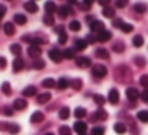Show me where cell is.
<instances>
[{
  "label": "cell",
  "mask_w": 148,
  "mask_h": 135,
  "mask_svg": "<svg viewBox=\"0 0 148 135\" xmlns=\"http://www.w3.org/2000/svg\"><path fill=\"white\" fill-rule=\"evenodd\" d=\"M24 67H26V62H24V59L16 57V59L13 61V70H14V72H21Z\"/></svg>",
  "instance_id": "14"
},
{
  "label": "cell",
  "mask_w": 148,
  "mask_h": 135,
  "mask_svg": "<svg viewBox=\"0 0 148 135\" xmlns=\"http://www.w3.org/2000/svg\"><path fill=\"white\" fill-rule=\"evenodd\" d=\"M86 116V110L81 108V106H78L77 110H75V118L78 119V121H81V118H84Z\"/></svg>",
  "instance_id": "30"
},
{
  "label": "cell",
  "mask_w": 148,
  "mask_h": 135,
  "mask_svg": "<svg viewBox=\"0 0 148 135\" xmlns=\"http://www.w3.org/2000/svg\"><path fill=\"white\" fill-rule=\"evenodd\" d=\"M49 100H51V94H49V92L38 94V97H37V103H40V105H43V103H48Z\"/></svg>",
  "instance_id": "16"
},
{
  "label": "cell",
  "mask_w": 148,
  "mask_h": 135,
  "mask_svg": "<svg viewBox=\"0 0 148 135\" xmlns=\"http://www.w3.org/2000/svg\"><path fill=\"white\" fill-rule=\"evenodd\" d=\"M105 134V129L100 127V125H96V127L91 130V135H103Z\"/></svg>",
  "instance_id": "45"
},
{
  "label": "cell",
  "mask_w": 148,
  "mask_h": 135,
  "mask_svg": "<svg viewBox=\"0 0 148 135\" xmlns=\"http://www.w3.org/2000/svg\"><path fill=\"white\" fill-rule=\"evenodd\" d=\"M123 22H124V21H123V19H119V18H115V19H113V26H115V27H118V29L121 27V24H123Z\"/></svg>",
  "instance_id": "51"
},
{
  "label": "cell",
  "mask_w": 148,
  "mask_h": 135,
  "mask_svg": "<svg viewBox=\"0 0 148 135\" xmlns=\"http://www.w3.org/2000/svg\"><path fill=\"white\" fill-rule=\"evenodd\" d=\"M69 86H70V81H69L67 78H59L58 83H56V87H58V89H61V91L67 89Z\"/></svg>",
  "instance_id": "17"
},
{
  "label": "cell",
  "mask_w": 148,
  "mask_h": 135,
  "mask_svg": "<svg viewBox=\"0 0 148 135\" xmlns=\"http://www.w3.org/2000/svg\"><path fill=\"white\" fill-rule=\"evenodd\" d=\"M72 13V8L69 5H62V7H58V14L61 18H67L69 14Z\"/></svg>",
  "instance_id": "15"
},
{
  "label": "cell",
  "mask_w": 148,
  "mask_h": 135,
  "mask_svg": "<svg viewBox=\"0 0 148 135\" xmlns=\"http://www.w3.org/2000/svg\"><path fill=\"white\" fill-rule=\"evenodd\" d=\"M43 119H45V115H43L42 111H35L32 116H30V122H34V124H37V122H42Z\"/></svg>",
  "instance_id": "19"
},
{
  "label": "cell",
  "mask_w": 148,
  "mask_h": 135,
  "mask_svg": "<svg viewBox=\"0 0 148 135\" xmlns=\"http://www.w3.org/2000/svg\"><path fill=\"white\" fill-rule=\"evenodd\" d=\"M13 21H14L16 24H19V26H24V24L27 22V18H26V14H21V13H18V14H14Z\"/></svg>",
  "instance_id": "21"
},
{
  "label": "cell",
  "mask_w": 148,
  "mask_h": 135,
  "mask_svg": "<svg viewBox=\"0 0 148 135\" xmlns=\"http://www.w3.org/2000/svg\"><path fill=\"white\" fill-rule=\"evenodd\" d=\"M102 14H103L105 18H115V8H110V7L103 8V10H102Z\"/></svg>",
  "instance_id": "32"
},
{
  "label": "cell",
  "mask_w": 148,
  "mask_h": 135,
  "mask_svg": "<svg viewBox=\"0 0 148 135\" xmlns=\"http://www.w3.org/2000/svg\"><path fill=\"white\" fill-rule=\"evenodd\" d=\"M67 40H69L67 33H62V35H59V45H65V43H67Z\"/></svg>",
  "instance_id": "49"
},
{
  "label": "cell",
  "mask_w": 148,
  "mask_h": 135,
  "mask_svg": "<svg viewBox=\"0 0 148 135\" xmlns=\"http://www.w3.org/2000/svg\"><path fill=\"white\" fill-rule=\"evenodd\" d=\"M5 67H7V59H5L3 56H0V70L5 68Z\"/></svg>",
  "instance_id": "55"
},
{
  "label": "cell",
  "mask_w": 148,
  "mask_h": 135,
  "mask_svg": "<svg viewBox=\"0 0 148 135\" xmlns=\"http://www.w3.org/2000/svg\"><path fill=\"white\" fill-rule=\"evenodd\" d=\"M2 92H3L5 95H11V92H13V91H11L10 83H7V81H5V83L2 84Z\"/></svg>",
  "instance_id": "37"
},
{
  "label": "cell",
  "mask_w": 148,
  "mask_h": 135,
  "mask_svg": "<svg viewBox=\"0 0 148 135\" xmlns=\"http://www.w3.org/2000/svg\"><path fill=\"white\" fill-rule=\"evenodd\" d=\"M89 27H91V32L92 33H99V32H102V30L105 29L102 21H97V19H94L92 22L89 24Z\"/></svg>",
  "instance_id": "6"
},
{
  "label": "cell",
  "mask_w": 148,
  "mask_h": 135,
  "mask_svg": "<svg viewBox=\"0 0 148 135\" xmlns=\"http://www.w3.org/2000/svg\"><path fill=\"white\" fill-rule=\"evenodd\" d=\"M73 129H75V132H77L78 135L86 134V130H88V124H86V122H83V121H77V122H75V125H73Z\"/></svg>",
  "instance_id": "9"
},
{
  "label": "cell",
  "mask_w": 148,
  "mask_h": 135,
  "mask_svg": "<svg viewBox=\"0 0 148 135\" xmlns=\"http://www.w3.org/2000/svg\"><path fill=\"white\" fill-rule=\"evenodd\" d=\"M119 29H121L124 33H131L132 30H134V26H131V24H127V22H123Z\"/></svg>",
  "instance_id": "41"
},
{
  "label": "cell",
  "mask_w": 148,
  "mask_h": 135,
  "mask_svg": "<svg viewBox=\"0 0 148 135\" xmlns=\"http://www.w3.org/2000/svg\"><path fill=\"white\" fill-rule=\"evenodd\" d=\"M8 122H0V130H8Z\"/></svg>",
  "instance_id": "58"
},
{
  "label": "cell",
  "mask_w": 148,
  "mask_h": 135,
  "mask_svg": "<svg viewBox=\"0 0 148 135\" xmlns=\"http://www.w3.org/2000/svg\"><path fill=\"white\" fill-rule=\"evenodd\" d=\"M32 67L35 68V70H42V68H45V62L42 61V59H35L32 64Z\"/></svg>",
  "instance_id": "38"
},
{
  "label": "cell",
  "mask_w": 148,
  "mask_h": 135,
  "mask_svg": "<svg viewBox=\"0 0 148 135\" xmlns=\"http://www.w3.org/2000/svg\"><path fill=\"white\" fill-rule=\"evenodd\" d=\"M107 118H108V113H107L103 108L96 110V113H94V116H92V119H96V121H105Z\"/></svg>",
  "instance_id": "11"
},
{
  "label": "cell",
  "mask_w": 148,
  "mask_h": 135,
  "mask_svg": "<svg viewBox=\"0 0 148 135\" xmlns=\"http://www.w3.org/2000/svg\"><path fill=\"white\" fill-rule=\"evenodd\" d=\"M8 132H10L11 135H16V134H19V132H21V127L18 124H13V122H11V124L8 125Z\"/></svg>",
  "instance_id": "33"
},
{
  "label": "cell",
  "mask_w": 148,
  "mask_h": 135,
  "mask_svg": "<svg viewBox=\"0 0 148 135\" xmlns=\"http://www.w3.org/2000/svg\"><path fill=\"white\" fill-rule=\"evenodd\" d=\"M91 73H92V76L94 78H103V76H107V67L105 65H102V64H96V65H92V68H91Z\"/></svg>",
  "instance_id": "2"
},
{
  "label": "cell",
  "mask_w": 148,
  "mask_h": 135,
  "mask_svg": "<svg viewBox=\"0 0 148 135\" xmlns=\"http://www.w3.org/2000/svg\"><path fill=\"white\" fill-rule=\"evenodd\" d=\"M96 56L100 57V59H110V52L107 51V49H103V48H97L96 49Z\"/></svg>",
  "instance_id": "24"
},
{
  "label": "cell",
  "mask_w": 148,
  "mask_h": 135,
  "mask_svg": "<svg viewBox=\"0 0 148 135\" xmlns=\"http://www.w3.org/2000/svg\"><path fill=\"white\" fill-rule=\"evenodd\" d=\"M134 64L137 65V67H145V64H147V59H143L142 56H137V57H134Z\"/></svg>",
  "instance_id": "40"
},
{
  "label": "cell",
  "mask_w": 148,
  "mask_h": 135,
  "mask_svg": "<svg viewBox=\"0 0 148 135\" xmlns=\"http://www.w3.org/2000/svg\"><path fill=\"white\" fill-rule=\"evenodd\" d=\"M49 59H51L53 62H56V64H59V62L64 59V56H62V51H59V49H51V51L48 52Z\"/></svg>",
  "instance_id": "4"
},
{
  "label": "cell",
  "mask_w": 148,
  "mask_h": 135,
  "mask_svg": "<svg viewBox=\"0 0 148 135\" xmlns=\"http://www.w3.org/2000/svg\"><path fill=\"white\" fill-rule=\"evenodd\" d=\"M3 115H5V116H11V115H13V110H11V106H5V108H3Z\"/></svg>",
  "instance_id": "53"
},
{
  "label": "cell",
  "mask_w": 148,
  "mask_h": 135,
  "mask_svg": "<svg viewBox=\"0 0 148 135\" xmlns=\"http://www.w3.org/2000/svg\"><path fill=\"white\" fill-rule=\"evenodd\" d=\"M24 8H26V11H29V13H37V10H38L35 2H26V3H24Z\"/></svg>",
  "instance_id": "20"
},
{
  "label": "cell",
  "mask_w": 148,
  "mask_h": 135,
  "mask_svg": "<svg viewBox=\"0 0 148 135\" xmlns=\"http://www.w3.org/2000/svg\"><path fill=\"white\" fill-rule=\"evenodd\" d=\"M62 56H64V59H75V49H64Z\"/></svg>",
  "instance_id": "34"
},
{
  "label": "cell",
  "mask_w": 148,
  "mask_h": 135,
  "mask_svg": "<svg viewBox=\"0 0 148 135\" xmlns=\"http://www.w3.org/2000/svg\"><path fill=\"white\" fill-rule=\"evenodd\" d=\"M37 95V87L35 86H27L23 89V97H35Z\"/></svg>",
  "instance_id": "12"
},
{
  "label": "cell",
  "mask_w": 148,
  "mask_h": 135,
  "mask_svg": "<svg viewBox=\"0 0 148 135\" xmlns=\"http://www.w3.org/2000/svg\"><path fill=\"white\" fill-rule=\"evenodd\" d=\"M86 48H88L86 40H77L75 42V51H84Z\"/></svg>",
  "instance_id": "23"
},
{
  "label": "cell",
  "mask_w": 148,
  "mask_h": 135,
  "mask_svg": "<svg viewBox=\"0 0 148 135\" xmlns=\"http://www.w3.org/2000/svg\"><path fill=\"white\" fill-rule=\"evenodd\" d=\"M75 62H77V65L80 68H86V67H91V59L86 57V56H80V57L75 59Z\"/></svg>",
  "instance_id": "7"
},
{
  "label": "cell",
  "mask_w": 148,
  "mask_h": 135,
  "mask_svg": "<svg viewBox=\"0 0 148 135\" xmlns=\"http://www.w3.org/2000/svg\"><path fill=\"white\" fill-rule=\"evenodd\" d=\"M45 10H46V14H53L54 11H58V7H56L54 2H46V3H45Z\"/></svg>",
  "instance_id": "22"
},
{
  "label": "cell",
  "mask_w": 148,
  "mask_h": 135,
  "mask_svg": "<svg viewBox=\"0 0 148 135\" xmlns=\"http://www.w3.org/2000/svg\"><path fill=\"white\" fill-rule=\"evenodd\" d=\"M140 97H142V100H143L145 103H148V89H145L143 92L140 94Z\"/></svg>",
  "instance_id": "52"
},
{
  "label": "cell",
  "mask_w": 148,
  "mask_h": 135,
  "mask_svg": "<svg viewBox=\"0 0 148 135\" xmlns=\"http://www.w3.org/2000/svg\"><path fill=\"white\" fill-rule=\"evenodd\" d=\"M10 51H11V54H14V56H18V57H19L21 52H23V48H21V45L14 43V45H11V46H10Z\"/></svg>",
  "instance_id": "26"
},
{
  "label": "cell",
  "mask_w": 148,
  "mask_h": 135,
  "mask_svg": "<svg viewBox=\"0 0 148 135\" xmlns=\"http://www.w3.org/2000/svg\"><path fill=\"white\" fill-rule=\"evenodd\" d=\"M126 3H127L126 0H118V2H115V5H116L118 8H123V7H126Z\"/></svg>",
  "instance_id": "56"
},
{
  "label": "cell",
  "mask_w": 148,
  "mask_h": 135,
  "mask_svg": "<svg viewBox=\"0 0 148 135\" xmlns=\"http://www.w3.org/2000/svg\"><path fill=\"white\" fill-rule=\"evenodd\" d=\"M13 108L14 110H26L27 108V100L24 97H19L13 102Z\"/></svg>",
  "instance_id": "10"
},
{
  "label": "cell",
  "mask_w": 148,
  "mask_h": 135,
  "mask_svg": "<svg viewBox=\"0 0 148 135\" xmlns=\"http://www.w3.org/2000/svg\"><path fill=\"white\" fill-rule=\"evenodd\" d=\"M137 119L138 121H142V122H148V111H138L137 113Z\"/></svg>",
  "instance_id": "39"
},
{
  "label": "cell",
  "mask_w": 148,
  "mask_h": 135,
  "mask_svg": "<svg viewBox=\"0 0 148 135\" xmlns=\"http://www.w3.org/2000/svg\"><path fill=\"white\" fill-rule=\"evenodd\" d=\"M97 42V37L94 35V33H91V35L86 37V43H96Z\"/></svg>",
  "instance_id": "50"
},
{
  "label": "cell",
  "mask_w": 148,
  "mask_h": 135,
  "mask_svg": "<svg viewBox=\"0 0 148 135\" xmlns=\"http://www.w3.org/2000/svg\"><path fill=\"white\" fill-rule=\"evenodd\" d=\"M43 22L46 26H54V18H53V14H45L43 16Z\"/></svg>",
  "instance_id": "44"
},
{
  "label": "cell",
  "mask_w": 148,
  "mask_h": 135,
  "mask_svg": "<svg viewBox=\"0 0 148 135\" xmlns=\"http://www.w3.org/2000/svg\"><path fill=\"white\" fill-rule=\"evenodd\" d=\"M3 32L7 33V35H14V32H16L14 24L13 22H5L3 24Z\"/></svg>",
  "instance_id": "18"
},
{
  "label": "cell",
  "mask_w": 148,
  "mask_h": 135,
  "mask_svg": "<svg viewBox=\"0 0 148 135\" xmlns=\"http://www.w3.org/2000/svg\"><path fill=\"white\" fill-rule=\"evenodd\" d=\"M113 129H115V132H116V134H119V135H123L126 130H127L126 124H123V122H116V124H115V127H113Z\"/></svg>",
  "instance_id": "27"
},
{
  "label": "cell",
  "mask_w": 148,
  "mask_h": 135,
  "mask_svg": "<svg viewBox=\"0 0 148 135\" xmlns=\"http://www.w3.org/2000/svg\"><path fill=\"white\" fill-rule=\"evenodd\" d=\"M42 86L46 87V89H51V87L56 86V81L53 80V78H45V80L42 81Z\"/></svg>",
  "instance_id": "25"
},
{
  "label": "cell",
  "mask_w": 148,
  "mask_h": 135,
  "mask_svg": "<svg viewBox=\"0 0 148 135\" xmlns=\"http://www.w3.org/2000/svg\"><path fill=\"white\" fill-rule=\"evenodd\" d=\"M140 84L145 87V89H148V75H142L140 76Z\"/></svg>",
  "instance_id": "48"
},
{
  "label": "cell",
  "mask_w": 148,
  "mask_h": 135,
  "mask_svg": "<svg viewBox=\"0 0 148 135\" xmlns=\"http://www.w3.org/2000/svg\"><path fill=\"white\" fill-rule=\"evenodd\" d=\"M115 76L118 81H124V83H129L131 81V70H129L126 65H119V67H116V72H115Z\"/></svg>",
  "instance_id": "1"
},
{
  "label": "cell",
  "mask_w": 148,
  "mask_h": 135,
  "mask_svg": "<svg viewBox=\"0 0 148 135\" xmlns=\"http://www.w3.org/2000/svg\"><path fill=\"white\" fill-rule=\"evenodd\" d=\"M132 45H134L135 48L143 46V37H142V35H135L134 38H132Z\"/></svg>",
  "instance_id": "29"
},
{
  "label": "cell",
  "mask_w": 148,
  "mask_h": 135,
  "mask_svg": "<svg viewBox=\"0 0 148 135\" xmlns=\"http://www.w3.org/2000/svg\"><path fill=\"white\" fill-rule=\"evenodd\" d=\"M126 97H127L129 102H135V100L140 97V92H138L135 87H127V89H126Z\"/></svg>",
  "instance_id": "3"
},
{
  "label": "cell",
  "mask_w": 148,
  "mask_h": 135,
  "mask_svg": "<svg viewBox=\"0 0 148 135\" xmlns=\"http://www.w3.org/2000/svg\"><path fill=\"white\" fill-rule=\"evenodd\" d=\"M45 135H54V134H51V132H46V134Z\"/></svg>",
  "instance_id": "59"
},
{
  "label": "cell",
  "mask_w": 148,
  "mask_h": 135,
  "mask_svg": "<svg viewBox=\"0 0 148 135\" xmlns=\"http://www.w3.org/2000/svg\"><path fill=\"white\" fill-rule=\"evenodd\" d=\"M78 7H80V10H89L91 8V2H78Z\"/></svg>",
  "instance_id": "47"
},
{
  "label": "cell",
  "mask_w": 148,
  "mask_h": 135,
  "mask_svg": "<svg viewBox=\"0 0 148 135\" xmlns=\"http://www.w3.org/2000/svg\"><path fill=\"white\" fill-rule=\"evenodd\" d=\"M54 32H56V33H59V35L65 33V32H64V26H56V27H54Z\"/></svg>",
  "instance_id": "54"
},
{
  "label": "cell",
  "mask_w": 148,
  "mask_h": 135,
  "mask_svg": "<svg viewBox=\"0 0 148 135\" xmlns=\"http://www.w3.org/2000/svg\"><path fill=\"white\" fill-rule=\"evenodd\" d=\"M70 86L73 87L75 91H80L81 87H83V81H81L80 78H75V80H72V81H70Z\"/></svg>",
  "instance_id": "28"
},
{
  "label": "cell",
  "mask_w": 148,
  "mask_h": 135,
  "mask_svg": "<svg viewBox=\"0 0 148 135\" xmlns=\"http://www.w3.org/2000/svg\"><path fill=\"white\" fill-rule=\"evenodd\" d=\"M113 51L115 52H123L124 51V43L123 42H115V45H113Z\"/></svg>",
  "instance_id": "43"
},
{
  "label": "cell",
  "mask_w": 148,
  "mask_h": 135,
  "mask_svg": "<svg viewBox=\"0 0 148 135\" xmlns=\"http://www.w3.org/2000/svg\"><path fill=\"white\" fill-rule=\"evenodd\" d=\"M96 37H97V42L105 43V42H108V40L112 38V32H110V30H107V29H103L102 32L96 33Z\"/></svg>",
  "instance_id": "5"
},
{
  "label": "cell",
  "mask_w": 148,
  "mask_h": 135,
  "mask_svg": "<svg viewBox=\"0 0 148 135\" xmlns=\"http://www.w3.org/2000/svg\"><path fill=\"white\" fill-rule=\"evenodd\" d=\"M69 116H70V108L64 106V108L59 110V118H61V119H67Z\"/></svg>",
  "instance_id": "31"
},
{
  "label": "cell",
  "mask_w": 148,
  "mask_h": 135,
  "mask_svg": "<svg viewBox=\"0 0 148 135\" xmlns=\"http://www.w3.org/2000/svg\"><path fill=\"white\" fill-rule=\"evenodd\" d=\"M27 54H29L30 57H34V59H38L40 54H42V48H40V46L30 45L29 48H27Z\"/></svg>",
  "instance_id": "8"
},
{
  "label": "cell",
  "mask_w": 148,
  "mask_h": 135,
  "mask_svg": "<svg viewBox=\"0 0 148 135\" xmlns=\"http://www.w3.org/2000/svg\"><path fill=\"white\" fill-rule=\"evenodd\" d=\"M69 27H70V30H73V32H78V30L81 29V24H80V21H70V24H69Z\"/></svg>",
  "instance_id": "35"
},
{
  "label": "cell",
  "mask_w": 148,
  "mask_h": 135,
  "mask_svg": "<svg viewBox=\"0 0 148 135\" xmlns=\"http://www.w3.org/2000/svg\"><path fill=\"white\" fill-rule=\"evenodd\" d=\"M134 10L137 11V13L142 14V13H145V11L148 10V7H147L145 3H135V5H134Z\"/></svg>",
  "instance_id": "36"
},
{
  "label": "cell",
  "mask_w": 148,
  "mask_h": 135,
  "mask_svg": "<svg viewBox=\"0 0 148 135\" xmlns=\"http://www.w3.org/2000/svg\"><path fill=\"white\" fill-rule=\"evenodd\" d=\"M108 102L113 103V105H116V103L119 102V92L116 89H110V92H108Z\"/></svg>",
  "instance_id": "13"
},
{
  "label": "cell",
  "mask_w": 148,
  "mask_h": 135,
  "mask_svg": "<svg viewBox=\"0 0 148 135\" xmlns=\"http://www.w3.org/2000/svg\"><path fill=\"white\" fill-rule=\"evenodd\" d=\"M81 135H88V134H81Z\"/></svg>",
  "instance_id": "60"
},
{
  "label": "cell",
  "mask_w": 148,
  "mask_h": 135,
  "mask_svg": "<svg viewBox=\"0 0 148 135\" xmlns=\"http://www.w3.org/2000/svg\"><path fill=\"white\" fill-rule=\"evenodd\" d=\"M59 134L61 135H72V130L67 125H61V127H59Z\"/></svg>",
  "instance_id": "46"
},
{
  "label": "cell",
  "mask_w": 148,
  "mask_h": 135,
  "mask_svg": "<svg viewBox=\"0 0 148 135\" xmlns=\"http://www.w3.org/2000/svg\"><path fill=\"white\" fill-rule=\"evenodd\" d=\"M5 13H7V7L5 5H0V19L5 16Z\"/></svg>",
  "instance_id": "57"
},
{
  "label": "cell",
  "mask_w": 148,
  "mask_h": 135,
  "mask_svg": "<svg viewBox=\"0 0 148 135\" xmlns=\"http://www.w3.org/2000/svg\"><path fill=\"white\" fill-rule=\"evenodd\" d=\"M94 102H96V103H97V105H99V106H102L103 103L107 102V99H105V97H103V95H100V94H96V95H94Z\"/></svg>",
  "instance_id": "42"
}]
</instances>
